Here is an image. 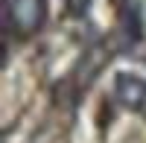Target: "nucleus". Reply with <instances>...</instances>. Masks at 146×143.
Returning a JSON list of instances; mask_svg holds the SVG:
<instances>
[{
  "instance_id": "nucleus-2",
  "label": "nucleus",
  "mask_w": 146,
  "mask_h": 143,
  "mask_svg": "<svg viewBox=\"0 0 146 143\" xmlns=\"http://www.w3.org/2000/svg\"><path fill=\"white\" fill-rule=\"evenodd\" d=\"M114 93L117 99L131 111H143L146 108V82L137 76H129V73H120L114 79Z\"/></svg>"
},
{
  "instance_id": "nucleus-1",
  "label": "nucleus",
  "mask_w": 146,
  "mask_h": 143,
  "mask_svg": "<svg viewBox=\"0 0 146 143\" xmlns=\"http://www.w3.org/2000/svg\"><path fill=\"white\" fill-rule=\"evenodd\" d=\"M44 3L41 0H6V21H15L21 32H32L41 26Z\"/></svg>"
},
{
  "instance_id": "nucleus-3",
  "label": "nucleus",
  "mask_w": 146,
  "mask_h": 143,
  "mask_svg": "<svg viewBox=\"0 0 146 143\" xmlns=\"http://www.w3.org/2000/svg\"><path fill=\"white\" fill-rule=\"evenodd\" d=\"M88 3H91V0H64V6H67V12H70V15H85V12H88Z\"/></svg>"
}]
</instances>
